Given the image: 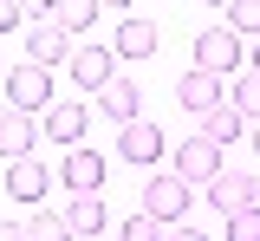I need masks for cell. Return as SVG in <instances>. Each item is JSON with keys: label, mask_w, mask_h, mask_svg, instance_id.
Segmentation results:
<instances>
[{"label": "cell", "mask_w": 260, "mask_h": 241, "mask_svg": "<svg viewBox=\"0 0 260 241\" xmlns=\"http://www.w3.org/2000/svg\"><path fill=\"white\" fill-rule=\"evenodd\" d=\"M0 85H7V104H13V111H32V117H46V111H52V72L46 66H32V59H20V66H7L0 72Z\"/></svg>", "instance_id": "cell-1"}, {"label": "cell", "mask_w": 260, "mask_h": 241, "mask_svg": "<svg viewBox=\"0 0 260 241\" xmlns=\"http://www.w3.org/2000/svg\"><path fill=\"white\" fill-rule=\"evenodd\" d=\"M195 196H202L195 183H182L176 170H162V176H150V183H143V215H156L162 228H169V222H182V215H189Z\"/></svg>", "instance_id": "cell-2"}, {"label": "cell", "mask_w": 260, "mask_h": 241, "mask_svg": "<svg viewBox=\"0 0 260 241\" xmlns=\"http://www.w3.org/2000/svg\"><path fill=\"white\" fill-rule=\"evenodd\" d=\"M169 170L182 176V183H195V189H208V183L221 176V143L215 137H182L176 157H169Z\"/></svg>", "instance_id": "cell-3"}, {"label": "cell", "mask_w": 260, "mask_h": 241, "mask_svg": "<svg viewBox=\"0 0 260 241\" xmlns=\"http://www.w3.org/2000/svg\"><path fill=\"white\" fill-rule=\"evenodd\" d=\"M72 52H78V39L65 33L59 20H26V59L32 66H72Z\"/></svg>", "instance_id": "cell-4"}, {"label": "cell", "mask_w": 260, "mask_h": 241, "mask_svg": "<svg viewBox=\"0 0 260 241\" xmlns=\"http://www.w3.org/2000/svg\"><path fill=\"white\" fill-rule=\"evenodd\" d=\"M195 66L215 72V78H234V72H241V33H234V26L195 33Z\"/></svg>", "instance_id": "cell-5"}, {"label": "cell", "mask_w": 260, "mask_h": 241, "mask_svg": "<svg viewBox=\"0 0 260 241\" xmlns=\"http://www.w3.org/2000/svg\"><path fill=\"white\" fill-rule=\"evenodd\" d=\"M176 104L208 117V111H221V104H228V78H215V72L189 66V72H182V85H176Z\"/></svg>", "instance_id": "cell-6"}, {"label": "cell", "mask_w": 260, "mask_h": 241, "mask_svg": "<svg viewBox=\"0 0 260 241\" xmlns=\"http://www.w3.org/2000/svg\"><path fill=\"white\" fill-rule=\"evenodd\" d=\"M162 150H169V137H162L150 117L117 124V157H124V163H162Z\"/></svg>", "instance_id": "cell-7"}, {"label": "cell", "mask_w": 260, "mask_h": 241, "mask_svg": "<svg viewBox=\"0 0 260 241\" xmlns=\"http://www.w3.org/2000/svg\"><path fill=\"white\" fill-rule=\"evenodd\" d=\"M59 183L72 189V196H98V189H104V157H98V150H85V143H78V150H65Z\"/></svg>", "instance_id": "cell-8"}, {"label": "cell", "mask_w": 260, "mask_h": 241, "mask_svg": "<svg viewBox=\"0 0 260 241\" xmlns=\"http://www.w3.org/2000/svg\"><path fill=\"white\" fill-rule=\"evenodd\" d=\"M32 143H39V124H32V111H0V157L7 163H20V157H32Z\"/></svg>", "instance_id": "cell-9"}, {"label": "cell", "mask_w": 260, "mask_h": 241, "mask_svg": "<svg viewBox=\"0 0 260 241\" xmlns=\"http://www.w3.org/2000/svg\"><path fill=\"white\" fill-rule=\"evenodd\" d=\"M72 78L91 85V92H104V85L117 78V52H111V46H78V52H72Z\"/></svg>", "instance_id": "cell-10"}, {"label": "cell", "mask_w": 260, "mask_h": 241, "mask_svg": "<svg viewBox=\"0 0 260 241\" xmlns=\"http://www.w3.org/2000/svg\"><path fill=\"white\" fill-rule=\"evenodd\" d=\"M202 196H208V202H215V208H221V215H234V208H254V196H260V183H254V176H241V170H234V176H215V183H208V189H202Z\"/></svg>", "instance_id": "cell-11"}, {"label": "cell", "mask_w": 260, "mask_h": 241, "mask_svg": "<svg viewBox=\"0 0 260 241\" xmlns=\"http://www.w3.org/2000/svg\"><path fill=\"white\" fill-rule=\"evenodd\" d=\"M98 111H104L111 124H137V117H143V92H137L130 78H111V85L98 92Z\"/></svg>", "instance_id": "cell-12"}, {"label": "cell", "mask_w": 260, "mask_h": 241, "mask_svg": "<svg viewBox=\"0 0 260 241\" xmlns=\"http://www.w3.org/2000/svg\"><path fill=\"white\" fill-rule=\"evenodd\" d=\"M46 183H52V170H46V163H32V157H20V163H7V196H13V202H39V196H46Z\"/></svg>", "instance_id": "cell-13"}, {"label": "cell", "mask_w": 260, "mask_h": 241, "mask_svg": "<svg viewBox=\"0 0 260 241\" xmlns=\"http://www.w3.org/2000/svg\"><path fill=\"white\" fill-rule=\"evenodd\" d=\"M85 124H91V111H85V104H52V111H46V137L65 143V150H78V143H85Z\"/></svg>", "instance_id": "cell-14"}, {"label": "cell", "mask_w": 260, "mask_h": 241, "mask_svg": "<svg viewBox=\"0 0 260 241\" xmlns=\"http://www.w3.org/2000/svg\"><path fill=\"white\" fill-rule=\"evenodd\" d=\"M111 52H117V59H150V52H156V26H150V20H117V39H111Z\"/></svg>", "instance_id": "cell-15"}, {"label": "cell", "mask_w": 260, "mask_h": 241, "mask_svg": "<svg viewBox=\"0 0 260 241\" xmlns=\"http://www.w3.org/2000/svg\"><path fill=\"white\" fill-rule=\"evenodd\" d=\"M65 222H72V235L85 241L104 228V196H72V208H65Z\"/></svg>", "instance_id": "cell-16"}, {"label": "cell", "mask_w": 260, "mask_h": 241, "mask_svg": "<svg viewBox=\"0 0 260 241\" xmlns=\"http://www.w3.org/2000/svg\"><path fill=\"white\" fill-rule=\"evenodd\" d=\"M228 104H234L247 124H260V72H241V78H228Z\"/></svg>", "instance_id": "cell-17"}, {"label": "cell", "mask_w": 260, "mask_h": 241, "mask_svg": "<svg viewBox=\"0 0 260 241\" xmlns=\"http://www.w3.org/2000/svg\"><path fill=\"white\" fill-rule=\"evenodd\" d=\"M202 137H215V143H234V137H247V117H241L234 104H221V111H208V117H202Z\"/></svg>", "instance_id": "cell-18"}, {"label": "cell", "mask_w": 260, "mask_h": 241, "mask_svg": "<svg viewBox=\"0 0 260 241\" xmlns=\"http://www.w3.org/2000/svg\"><path fill=\"white\" fill-rule=\"evenodd\" d=\"M52 20H59L65 33H85L98 20V0H52Z\"/></svg>", "instance_id": "cell-19"}, {"label": "cell", "mask_w": 260, "mask_h": 241, "mask_svg": "<svg viewBox=\"0 0 260 241\" xmlns=\"http://www.w3.org/2000/svg\"><path fill=\"white\" fill-rule=\"evenodd\" d=\"M26 235H32V241H78L65 215H32V228H26Z\"/></svg>", "instance_id": "cell-20"}, {"label": "cell", "mask_w": 260, "mask_h": 241, "mask_svg": "<svg viewBox=\"0 0 260 241\" xmlns=\"http://www.w3.org/2000/svg\"><path fill=\"white\" fill-rule=\"evenodd\" d=\"M228 241H260V208H234L228 215Z\"/></svg>", "instance_id": "cell-21"}, {"label": "cell", "mask_w": 260, "mask_h": 241, "mask_svg": "<svg viewBox=\"0 0 260 241\" xmlns=\"http://www.w3.org/2000/svg\"><path fill=\"white\" fill-rule=\"evenodd\" d=\"M117 235H124V241H162V222H156V215H143V208H137V215H130V222L117 228Z\"/></svg>", "instance_id": "cell-22"}, {"label": "cell", "mask_w": 260, "mask_h": 241, "mask_svg": "<svg viewBox=\"0 0 260 241\" xmlns=\"http://www.w3.org/2000/svg\"><path fill=\"white\" fill-rule=\"evenodd\" d=\"M228 26L234 33H260V0H234L228 7Z\"/></svg>", "instance_id": "cell-23"}, {"label": "cell", "mask_w": 260, "mask_h": 241, "mask_svg": "<svg viewBox=\"0 0 260 241\" xmlns=\"http://www.w3.org/2000/svg\"><path fill=\"white\" fill-rule=\"evenodd\" d=\"M20 20H26V7H20V0H0V33H13Z\"/></svg>", "instance_id": "cell-24"}, {"label": "cell", "mask_w": 260, "mask_h": 241, "mask_svg": "<svg viewBox=\"0 0 260 241\" xmlns=\"http://www.w3.org/2000/svg\"><path fill=\"white\" fill-rule=\"evenodd\" d=\"M162 241H208V235H202V228H189V222H169V228H162Z\"/></svg>", "instance_id": "cell-25"}, {"label": "cell", "mask_w": 260, "mask_h": 241, "mask_svg": "<svg viewBox=\"0 0 260 241\" xmlns=\"http://www.w3.org/2000/svg\"><path fill=\"white\" fill-rule=\"evenodd\" d=\"M26 7V20H52V0H20Z\"/></svg>", "instance_id": "cell-26"}, {"label": "cell", "mask_w": 260, "mask_h": 241, "mask_svg": "<svg viewBox=\"0 0 260 241\" xmlns=\"http://www.w3.org/2000/svg\"><path fill=\"white\" fill-rule=\"evenodd\" d=\"M0 241H32V235L20 228V222H0Z\"/></svg>", "instance_id": "cell-27"}, {"label": "cell", "mask_w": 260, "mask_h": 241, "mask_svg": "<svg viewBox=\"0 0 260 241\" xmlns=\"http://www.w3.org/2000/svg\"><path fill=\"white\" fill-rule=\"evenodd\" d=\"M247 143H254V157H260V124H247Z\"/></svg>", "instance_id": "cell-28"}, {"label": "cell", "mask_w": 260, "mask_h": 241, "mask_svg": "<svg viewBox=\"0 0 260 241\" xmlns=\"http://www.w3.org/2000/svg\"><path fill=\"white\" fill-rule=\"evenodd\" d=\"M98 7H117V13H124V7H130V0H98Z\"/></svg>", "instance_id": "cell-29"}, {"label": "cell", "mask_w": 260, "mask_h": 241, "mask_svg": "<svg viewBox=\"0 0 260 241\" xmlns=\"http://www.w3.org/2000/svg\"><path fill=\"white\" fill-rule=\"evenodd\" d=\"M208 7H234V0H208Z\"/></svg>", "instance_id": "cell-30"}, {"label": "cell", "mask_w": 260, "mask_h": 241, "mask_svg": "<svg viewBox=\"0 0 260 241\" xmlns=\"http://www.w3.org/2000/svg\"><path fill=\"white\" fill-rule=\"evenodd\" d=\"M254 72H260V46H254Z\"/></svg>", "instance_id": "cell-31"}, {"label": "cell", "mask_w": 260, "mask_h": 241, "mask_svg": "<svg viewBox=\"0 0 260 241\" xmlns=\"http://www.w3.org/2000/svg\"><path fill=\"white\" fill-rule=\"evenodd\" d=\"M0 72H7V59H0Z\"/></svg>", "instance_id": "cell-32"}]
</instances>
